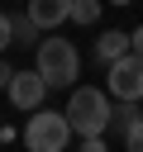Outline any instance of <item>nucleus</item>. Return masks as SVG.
<instances>
[{
  "mask_svg": "<svg viewBox=\"0 0 143 152\" xmlns=\"http://www.w3.org/2000/svg\"><path fill=\"white\" fill-rule=\"evenodd\" d=\"M33 66H38V76L48 81V90H72L76 76H81V52H76V43H67L62 33H48V38L33 43Z\"/></svg>",
  "mask_w": 143,
  "mask_h": 152,
  "instance_id": "1",
  "label": "nucleus"
},
{
  "mask_svg": "<svg viewBox=\"0 0 143 152\" xmlns=\"http://www.w3.org/2000/svg\"><path fill=\"white\" fill-rule=\"evenodd\" d=\"M114 95L110 90H100V86H72V100H67V124H72V133L76 138H105V128H110V119H114V104H110Z\"/></svg>",
  "mask_w": 143,
  "mask_h": 152,
  "instance_id": "2",
  "label": "nucleus"
},
{
  "mask_svg": "<svg viewBox=\"0 0 143 152\" xmlns=\"http://www.w3.org/2000/svg\"><path fill=\"white\" fill-rule=\"evenodd\" d=\"M72 142V124L57 109H33V119L24 124V147L29 152H62Z\"/></svg>",
  "mask_w": 143,
  "mask_h": 152,
  "instance_id": "3",
  "label": "nucleus"
},
{
  "mask_svg": "<svg viewBox=\"0 0 143 152\" xmlns=\"http://www.w3.org/2000/svg\"><path fill=\"white\" fill-rule=\"evenodd\" d=\"M105 90L114 100H143V52H124L105 66Z\"/></svg>",
  "mask_w": 143,
  "mask_h": 152,
  "instance_id": "4",
  "label": "nucleus"
},
{
  "mask_svg": "<svg viewBox=\"0 0 143 152\" xmlns=\"http://www.w3.org/2000/svg\"><path fill=\"white\" fill-rule=\"evenodd\" d=\"M43 95H48V81L38 76V66H19L14 76H10V86H5V100L14 104V109H43Z\"/></svg>",
  "mask_w": 143,
  "mask_h": 152,
  "instance_id": "5",
  "label": "nucleus"
},
{
  "mask_svg": "<svg viewBox=\"0 0 143 152\" xmlns=\"http://www.w3.org/2000/svg\"><path fill=\"white\" fill-rule=\"evenodd\" d=\"M24 10L48 33H57V24H72V0H24Z\"/></svg>",
  "mask_w": 143,
  "mask_h": 152,
  "instance_id": "6",
  "label": "nucleus"
},
{
  "mask_svg": "<svg viewBox=\"0 0 143 152\" xmlns=\"http://www.w3.org/2000/svg\"><path fill=\"white\" fill-rule=\"evenodd\" d=\"M124 52H133V33H124V28H105V33L95 38V62H100V66L119 62Z\"/></svg>",
  "mask_w": 143,
  "mask_h": 152,
  "instance_id": "7",
  "label": "nucleus"
},
{
  "mask_svg": "<svg viewBox=\"0 0 143 152\" xmlns=\"http://www.w3.org/2000/svg\"><path fill=\"white\" fill-rule=\"evenodd\" d=\"M10 24H14V38H19V43H33V38L43 33V28L29 19V10H24V14H10Z\"/></svg>",
  "mask_w": 143,
  "mask_h": 152,
  "instance_id": "8",
  "label": "nucleus"
},
{
  "mask_svg": "<svg viewBox=\"0 0 143 152\" xmlns=\"http://www.w3.org/2000/svg\"><path fill=\"white\" fill-rule=\"evenodd\" d=\"M133 119H143V114H138V100H119V109H114V119H110V128H119V133H124V128H129Z\"/></svg>",
  "mask_w": 143,
  "mask_h": 152,
  "instance_id": "9",
  "label": "nucleus"
},
{
  "mask_svg": "<svg viewBox=\"0 0 143 152\" xmlns=\"http://www.w3.org/2000/svg\"><path fill=\"white\" fill-rule=\"evenodd\" d=\"M100 10H105L100 0H72V24H95Z\"/></svg>",
  "mask_w": 143,
  "mask_h": 152,
  "instance_id": "10",
  "label": "nucleus"
},
{
  "mask_svg": "<svg viewBox=\"0 0 143 152\" xmlns=\"http://www.w3.org/2000/svg\"><path fill=\"white\" fill-rule=\"evenodd\" d=\"M124 147H129V152H143V119H133V124L124 128Z\"/></svg>",
  "mask_w": 143,
  "mask_h": 152,
  "instance_id": "11",
  "label": "nucleus"
},
{
  "mask_svg": "<svg viewBox=\"0 0 143 152\" xmlns=\"http://www.w3.org/2000/svg\"><path fill=\"white\" fill-rule=\"evenodd\" d=\"M10 43H14V24H10V14L0 10V52H5Z\"/></svg>",
  "mask_w": 143,
  "mask_h": 152,
  "instance_id": "12",
  "label": "nucleus"
},
{
  "mask_svg": "<svg viewBox=\"0 0 143 152\" xmlns=\"http://www.w3.org/2000/svg\"><path fill=\"white\" fill-rule=\"evenodd\" d=\"M81 152H110L105 138H81Z\"/></svg>",
  "mask_w": 143,
  "mask_h": 152,
  "instance_id": "13",
  "label": "nucleus"
},
{
  "mask_svg": "<svg viewBox=\"0 0 143 152\" xmlns=\"http://www.w3.org/2000/svg\"><path fill=\"white\" fill-rule=\"evenodd\" d=\"M10 76H14V66H10V62H5V52H0V90L10 86Z\"/></svg>",
  "mask_w": 143,
  "mask_h": 152,
  "instance_id": "14",
  "label": "nucleus"
},
{
  "mask_svg": "<svg viewBox=\"0 0 143 152\" xmlns=\"http://www.w3.org/2000/svg\"><path fill=\"white\" fill-rule=\"evenodd\" d=\"M133 52H143V24L133 28Z\"/></svg>",
  "mask_w": 143,
  "mask_h": 152,
  "instance_id": "15",
  "label": "nucleus"
},
{
  "mask_svg": "<svg viewBox=\"0 0 143 152\" xmlns=\"http://www.w3.org/2000/svg\"><path fill=\"white\" fill-rule=\"evenodd\" d=\"M110 5H133V0H110Z\"/></svg>",
  "mask_w": 143,
  "mask_h": 152,
  "instance_id": "16",
  "label": "nucleus"
}]
</instances>
